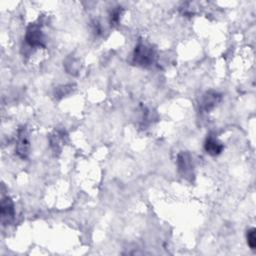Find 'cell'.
<instances>
[{"mask_svg": "<svg viewBox=\"0 0 256 256\" xmlns=\"http://www.w3.org/2000/svg\"><path fill=\"white\" fill-rule=\"evenodd\" d=\"M155 53L152 47L145 43H139L133 53V61L139 66L148 67L154 62Z\"/></svg>", "mask_w": 256, "mask_h": 256, "instance_id": "obj_1", "label": "cell"}, {"mask_svg": "<svg viewBox=\"0 0 256 256\" xmlns=\"http://www.w3.org/2000/svg\"><path fill=\"white\" fill-rule=\"evenodd\" d=\"M25 40L31 47L44 46V34L38 24H30L26 30Z\"/></svg>", "mask_w": 256, "mask_h": 256, "instance_id": "obj_2", "label": "cell"}, {"mask_svg": "<svg viewBox=\"0 0 256 256\" xmlns=\"http://www.w3.org/2000/svg\"><path fill=\"white\" fill-rule=\"evenodd\" d=\"M178 169L181 175L185 178H191L193 176V165L192 159L189 153L181 152L177 157Z\"/></svg>", "mask_w": 256, "mask_h": 256, "instance_id": "obj_3", "label": "cell"}, {"mask_svg": "<svg viewBox=\"0 0 256 256\" xmlns=\"http://www.w3.org/2000/svg\"><path fill=\"white\" fill-rule=\"evenodd\" d=\"M14 204L10 197H4L0 205V216L2 224H8L14 217Z\"/></svg>", "mask_w": 256, "mask_h": 256, "instance_id": "obj_4", "label": "cell"}, {"mask_svg": "<svg viewBox=\"0 0 256 256\" xmlns=\"http://www.w3.org/2000/svg\"><path fill=\"white\" fill-rule=\"evenodd\" d=\"M29 140H28V135L25 128H21L18 132V141H17V146H16V152L19 157L25 159L27 158L29 154Z\"/></svg>", "mask_w": 256, "mask_h": 256, "instance_id": "obj_5", "label": "cell"}, {"mask_svg": "<svg viewBox=\"0 0 256 256\" xmlns=\"http://www.w3.org/2000/svg\"><path fill=\"white\" fill-rule=\"evenodd\" d=\"M221 100V95L215 91H208L206 92L203 97L202 100L200 102V109L202 111L208 112L210 110H212Z\"/></svg>", "mask_w": 256, "mask_h": 256, "instance_id": "obj_6", "label": "cell"}, {"mask_svg": "<svg viewBox=\"0 0 256 256\" xmlns=\"http://www.w3.org/2000/svg\"><path fill=\"white\" fill-rule=\"evenodd\" d=\"M204 148H205V151L208 154H210L212 156H216V155H219L222 152L224 146L217 138L210 135L205 140Z\"/></svg>", "mask_w": 256, "mask_h": 256, "instance_id": "obj_7", "label": "cell"}, {"mask_svg": "<svg viewBox=\"0 0 256 256\" xmlns=\"http://www.w3.org/2000/svg\"><path fill=\"white\" fill-rule=\"evenodd\" d=\"M64 66H65V69L67 70L68 73H70V74H75V73L78 71L80 64H79V62H78L75 58L68 57V58L65 60Z\"/></svg>", "mask_w": 256, "mask_h": 256, "instance_id": "obj_8", "label": "cell"}, {"mask_svg": "<svg viewBox=\"0 0 256 256\" xmlns=\"http://www.w3.org/2000/svg\"><path fill=\"white\" fill-rule=\"evenodd\" d=\"M64 140V133L63 132H56L54 135L51 136L50 138V143L51 147L53 148L54 151H59L61 147V142Z\"/></svg>", "mask_w": 256, "mask_h": 256, "instance_id": "obj_9", "label": "cell"}, {"mask_svg": "<svg viewBox=\"0 0 256 256\" xmlns=\"http://www.w3.org/2000/svg\"><path fill=\"white\" fill-rule=\"evenodd\" d=\"M255 228H251L247 231V234H246V238H247V243L249 245V247L251 249H255L256 247V235H255Z\"/></svg>", "mask_w": 256, "mask_h": 256, "instance_id": "obj_10", "label": "cell"}, {"mask_svg": "<svg viewBox=\"0 0 256 256\" xmlns=\"http://www.w3.org/2000/svg\"><path fill=\"white\" fill-rule=\"evenodd\" d=\"M120 9H115V10H113L112 11V13H111V19H110V21H111V23H113V24H115V23H117L118 22V20H119V16H120Z\"/></svg>", "mask_w": 256, "mask_h": 256, "instance_id": "obj_11", "label": "cell"}]
</instances>
